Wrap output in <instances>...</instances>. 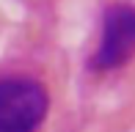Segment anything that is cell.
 I'll list each match as a JSON object with an SVG mask.
<instances>
[{
    "label": "cell",
    "instance_id": "cell-2",
    "mask_svg": "<svg viewBox=\"0 0 135 132\" xmlns=\"http://www.w3.org/2000/svg\"><path fill=\"white\" fill-rule=\"evenodd\" d=\"M135 55V6H108L102 14V36L91 58V69L116 72Z\"/></svg>",
    "mask_w": 135,
    "mask_h": 132
},
{
    "label": "cell",
    "instance_id": "cell-1",
    "mask_svg": "<svg viewBox=\"0 0 135 132\" xmlns=\"http://www.w3.org/2000/svg\"><path fill=\"white\" fill-rule=\"evenodd\" d=\"M50 110L47 88L33 77L0 80V132H36Z\"/></svg>",
    "mask_w": 135,
    "mask_h": 132
}]
</instances>
